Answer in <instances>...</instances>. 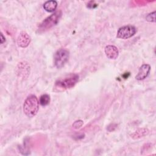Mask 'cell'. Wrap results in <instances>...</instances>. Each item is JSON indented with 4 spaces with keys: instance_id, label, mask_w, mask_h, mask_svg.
<instances>
[{
    "instance_id": "ba28073f",
    "label": "cell",
    "mask_w": 156,
    "mask_h": 156,
    "mask_svg": "<svg viewBox=\"0 0 156 156\" xmlns=\"http://www.w3.org/2000/svg\"><path fill=\"white\" fill-rule=\"evenodd\" d=\"M106 56L110 59H116L118 57L119 51L118 48L113 45H107L104 49Z\"/></svg>"
},
{
    "instance_id": "6da1fadb",
    "label": "cell",
    "mask_w": 156,
    "mask_h": 156,
    "mask_svg": "<svg viewBox=\"0 0 156 156\" xmlns=\"http://www.w3.org/2000/svg\"><path fill=\"white\" fill-rule=\"evenodd\" d=\"M79 77V76L77 74L71 73L63 77L58 79L55 82V90L57 91H62L74 87L77 83Z\"/></svg>"
},
{
    "instance_id": "7a4b0ae2",
    "label": "cell",
    "mask_w": 156,
    "mask_h": 156,
    "mask_svg": "<svg viewBox=\"0 0 156 156\" xmlns=\"http://www.w3.org/2000/svg\"><path fill=\"white\" fill-rule=\"evenodd\" d=\"M39 109V101L34 94L28 96L24 101L23 105V111L25 115L29 118L35 116Z\"/></svg>"
},
{
    "instance_id": "8992f818",
    "label": "cell",
    "mask_w": 156,
    "mask_h": 156,
    "mask_svg": "<svg viewBox=\"0 0 156 156\" xmlns=\"http://www.w3.org/2000/svg\"><path fill=\"white\" fill-rule=\"evenodd\" d=\"M30 37L24 31L20 32L17 38V44L21 48H26L30 43Z\"/></svg>"
},
{
    "instance_id": "30bf717a",
    "label": "cell",
    "mask_w": 156,
    "mask_h": 156,
    "mask_svg": "<svg viewBox=\"0 0 156 156\" xmlns=\"http://www.w3.org/2000/svg\"><path fill=\"white\" fill-rule=\"evenodd\" d=\"M149 133V130L146 128H140L136 130L135 132H133L131 135V137L133 139H139L141 137H143L146 135H147Z\"/></svg>"
},
{
    "instance_id": "7c38bea8",
    "label": "cell",
    "mask_w": 156,
    "mask_h": 156,
    "mask_svg": "<svg viewBox=\"0 0 156 156\" xmlns=\"http://www.w3.org/2000/svg\"><path fill=\"white\" fill-rule=\"evenodd\" d=\"M146 19L149 22H155V12L154 11L153 12L149 13L146 16Z\"/></svg>"
},
{
    "instance_id": "3957f363",
    "label": "cell",
    "mask_w": 156,
    "mask_h": 156,
    "mask_svg": "<svg viewBox=\"0 0 156 156\" xmlns=\"http://www.w3.org/2000/svg\"><path fill=\"white\" fill-rule=\"evenodd\" d=\"M62 15L61 10H58L55 12L54 13L51 14L50 16L45 18L38 26V31L40 32H43L50 29L51 27L56 25L59 20L60 19Z\"/></svg>"
},
{
    "instance_id": "52a82bcc",
    "label": "cell",
    "mask_w": 156,
    "mask_h": 156,
    "mask_svg": "<svg viewBox=\"0 0 156 156\" xmlns=\"http://www.w3.org/2000/svg\"><path fill=\"white\" fill-rule=\"evenodd\" d=\"M151 71V66L149 64L142 65L138 70V74L135 76V79L138 80L145 79L149 74Z\"/></svg>"
},
{
    "instance_id": "4fadbf2b",
    "label": "cell",
    "mask_w": 156,
    "mask_h": 156,
    "mask_svg": "<svg viewBox=\"0 0 156 156\" xmlns=\"http://www.w3.org/2000/svg\"><path fill=\"white\" fill-rule=\"evenodd\" d=\"M83 121L80 120V119H79V120H77L73 124V127L76 129H77L79 128H80L82 125H83Z\"/></svg>"
},
{
    "instance_id": "9c48e42d",
    "label": "cell",
    "mask_w": 156,
    "mask_h": 156,
    "mask_svg": "<svg viewBox=\"0 0 156 156\" xmlns=\"http://www.w3.org/2000/svg\"><path fill=\"white\" fill-rule=\"evenodd\" d=\"M57 7V2L56 1L51 0L46 1L43 4L44 9L48 12H52L55 10Z\"/></svg>"
},
{
    "instance_id": "8fae6325",
    "label": "cell",
    "mask_w": 156,
    "mask_h": 156,
    "mask_svg": "<svg viewBox=\"0 0 156 156\" xmlns=\"http://www.w3.org/2000/svg\"><path fill=\"white\" fill-rule=\"evenodd\" d=\"M50 100L51 99H50L49 95L48 94H44L40 96L39 103L42 106H46L49 104Z\"/></svg>"
},
{
    "instance_id": "5bb4252c",
    "label": "cell",
    "mask_w": 156,
    "mask_h": 156,
    "mask_svg": "<svg viewBox=\"0 0 156 156\" xmlns=\"http://www.w3.org/2000/svg\"><path fill=\"white\" fill-rule=\"evenodd\" d=\"M5 41V37H4L3 34L1 33V43L2 44Z\"/></svg>"
},
{
    "instance_id": "5b68a950",
    "label": "cell",
    "mask_w": 156,
    "mask_h": 156,
    "mask_svg": "<svg viewBox=\"0 0 156 156\" xmlns=\"http://www.w3.org/2000/svg\"><path fill=\"white\" fill-rule=\"evenodd\" d=\"M136 32V29L133 26L127 25L121 27L117 31L116 37L122 39H127L133 36Z\"/></svg>"
},
{
    "instance_id": "277c9868",
    "label": "cell",
    "mask_w": 156,
    "mask_h": 156,
    "mask_svg": "<svg viewBox=\"0 0 156 156\" xmlns=\"http://www.w3.org/2000/svg\"><path fill=\"white\" fill-rule=\"evenodd\" d=\"M69 57V51L65 49H60L54 54V65L57 68H61L68 62Z\"/></svg>"
}]
</instances>
